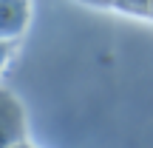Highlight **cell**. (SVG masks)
I'll return each instance as SVG.
<instances>
[{"mask_svg":"<svg viewBox=\"0 0 153 148\" xmlns=\"http://www.w3.org/2000/svg\"><path fill=\"white\" fill-rule=\"evenodd\" d=\"M31 17V0H0V40L23 34Z\"/></svg>","mask_w":153,"mask_h":148,"instance_id":"2","label":"cell"},{"mask_svg":"<svg viewBox=\"0 0 153 148\" xmlns=\"http://www.w3.org/2000/svg\"><path fill=\"white\" fill-rule=\"evenodd\" d=\"M14 148H31V145H28V143H26V140H23V143H17Z\"/></svg>","mask_w":153,"mask_h":148,"instance_id":"4","label":"cell"},{"mask_svg":"<svg viewBox=\"0 0 153 148\" xmlns=\"http://www.w3.org/2000/svg\"><path fill=\"white\" fill-rule=\"evenodd\" d=\"M26 140V114L20 100L0 88V148H14Z\"/></svg>","mask_w":153,"mask_h":148,"instance_id":"1","label":"cell"},{"mask_svg":"<svg viewBox=\"0 0 153 148\" xmlns=\"http://www.w3.org/2000/svg\"><path fill=\"white\" fill-rule=\"evenodd\" d=\"M11 51H14V40H0V66L11 57Z\"/></svg>","mask_w":153,"mask_h":148,"instance_id":"3","label":"cell"},{"mask_svg":"<svg viewBox=\"0 0 153 148\" xmlns=\"http://www.w3.org/2000/svg\"><path fill=\"white\" fill-rule=\"evenodd\" d=\"M88 3H99V0H88ZM102 3H108V0H102Z\"/></svg>","mask_w":153,"mask_h":148,"instance_id":"5","label":"cell"}]
</instances>
